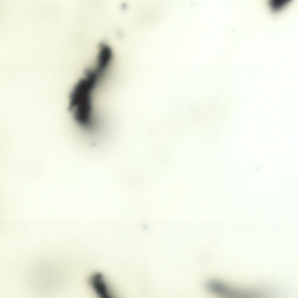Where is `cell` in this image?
Returning a JSON list of instances; mask_svg holds the SVG:
<instances>
[{
    "label": "cell",
    "mask_w": 298,
    "mask_h": 298,
    "mask_svg": "<svg viewBox=\"0 0 298 298\" xmlns=\"http://www.w3.org/2000/svg\"><path fill=\"white\" fill-rule=\"evenodd\" d=\"M94 288L102 298H111L109 292L101 275L96 274L91 279Z\"/></svg>",
    "instance_id": "6da1fadb"
}]
</instances>
